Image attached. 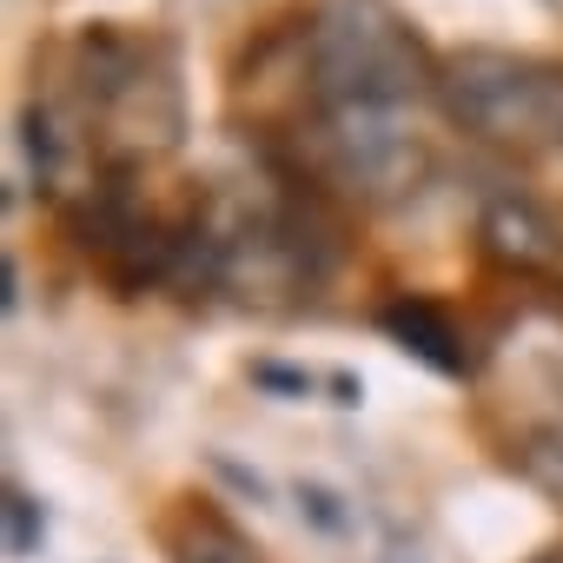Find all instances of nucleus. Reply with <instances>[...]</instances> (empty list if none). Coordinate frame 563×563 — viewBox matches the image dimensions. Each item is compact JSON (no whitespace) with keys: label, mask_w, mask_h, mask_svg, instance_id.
<instances>
[{"label":"nucleus","mask_w":563,"mask_h":563,"mask_svg":"<svg viewBox=\"0 0 563 563\" xmlns=\"http://www.w3.org/2000/svg\"><path fill=\"white\" fill-rule=\"evenodd\" d=\"M438 107L457 133L504 153H563V60L464 47L438 74Z\"/></svg>","instance_id":"obj_4"},{"label":"nucleus","mask_w":563,"mask_h":563,"mask_svg":"<svg viewBox=\"0 0 563 563\" xmlns=\"http://www.w3.org/2000/svg\"><path fill=\"white\" fill-rule=\"evenodd\" d=\"M299 517H306L312 530H325V537L352 530V510H345V497H339L332 484H299Z\"/></svg>","instance_id":"obj_10"},{"label":"nucleus","mask_w":563,"mask_h":563,"mask_svg":"<svg viewBox=\"0 0 563 563\" xmlns=\"http://www.w3.org/2000/svg\"><path fill=\"white\" fill-rule=\"evenodd\" d=\"M530 471H537V477L563 497V411H556V418L543 424V438L530 444Z\"/></svg>","instance_id":"obj_11"},{"label":"nucleus","mask_w":563,"mask_h":563,"mask_svg":"<svg viewBox=\"0 0 563 563\" xmlns=\"http://www.w3.org/2000/svg\"><path fill=\"white\" fill-rule=\"evenodd\" d=\"M312 166L358 192V199H398L424 179V140L411 126V113H312Z\"/></svg>","instance_id":"obj_5"},{"label":"nucleus","mask_w":563,"mask_h":563,"mask_svg":"<svg viewBox=\"0 0 563 563\" xmlns=\"http://www.w3.org/2000/svg\"><path fill=\"white\" fill-rule=\"evenodd\" d=\"M179 563H258V550L225 517H192V543H186Z\"/></svg>","instance_id":"obj_8"},{"label":"nucleus","mask_w":563,"mask_h":563,"mask_svg":"<svg viewBox=\"0 0 563 563\" xmlns=\"http://www.w3.org/2000/svg\"><path fill=\"white\" fill-rule=\"evenodd\" d=\"M550 8H556V14H563V0H550Z\"/></svg>","instance_id":"obj_13"},{"label":"nucleus","mask_w":563,"mask_h":563,"mask_svg":"<svg viewBox=\"0 0 563 563\" xmlns=\"http://www.w3.org/2000/svg\"><path fill=\"white\" fill-rule=\"evenodd\" d=\"M537 563H563V543H556V550H543V556H537Z\"/></svg>","instance_id":"obj_12"},{"label":"nucleus","mask_w":563,"mask_h":563,"mask_svg":"<svg viewBox=\"0 0 563 563\" xmlns=\"http://www.w3.org/2000/svg\"><path fill=\"white\" fill-rule=\"evenodd\" d=\"M312 113H411L438 100L444 60L398 0H319L299 27Z\"/></svg>","instance_id":"obj_3"},{"label":"nucleus","mask_w":563,"mask_h":563,"mask_svg":"<svg viewBox=\"0 0 563 563\" xmlns=\"http://www.w3.org/2000/svg\"><path fill=\"white\" fill-rule=\"evenodd\" d=\"M378 325H385V339L405 352V358H418V365H431L438 378H471L477 372V358H471V339H464V325L444 312V306H431V299H418V292H398L391 306H378Z\"/></svg>","instance_id":"obj_6"},{"label":"nucleus","mask_w":563,"mask_h":563,"mask_svg":"<svg viewBox=\"0 0 563 563\" xmlns=\"http://www.w3.org/2000/svg\"><path fill=\"white\" fill-rule=\"evenodd\" d=\"M41 107L60 120L74 153L100 146L93 173L146 166V159H159L186 140L179 47L166 34L93 21L60 47V87H47Z\"/></svg>","instance_id":"obj_1"},{"label":"nucleus","mask_w":563,"mask_h":563,"mask_svg":"<svg viewBox=\"0 0 563 563\" xmlns=\"http://www.w3.org/2000/svg\"><path fill=\"white\" fill-rule=\"evenodd\" d=\"M41 537H47V517H41V504L14 484V490H8V556H41Z\"/></svg>","instance_id":"obj_9"},{"label":"nucleus","mask_w":563,"mask_h":563,"mask_svg":"<svg viewBox=\"0 0 563 563\" xmlns=\"http://www.w3.org/2000/svg\"><path fill=\"white\" fill-rule=\"evenodd\" d=\"M477 239L510 272H550L563 258V239H556L550 212L537 199H523V192H490L484 199V219H477Z\"/></svg>","instance_id":"obj_7"},{"label":"nucleus","mask_w":563,"mask_h":563,"mask_svg":"<svg viewBox=\"0 0 563 563\" xmlns=\"http://www.w3.org/2000/svg\"><path fill=\"white\" fill-rule=\"evenodd\" d=\"M339 245L332 219L299 179H272L245 199H199L192 206V258L186 292H225L239 306L278 312L325 286Z\"/></svg>","instance_id":"obj_2"}]
</instances>
